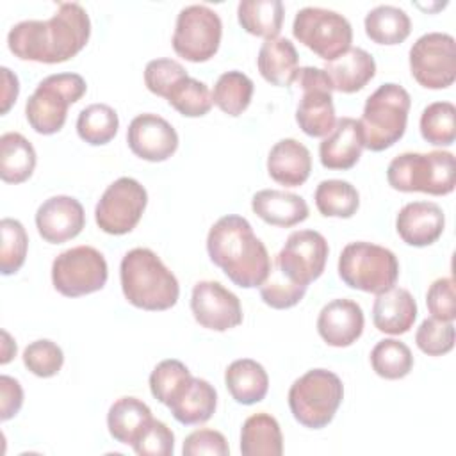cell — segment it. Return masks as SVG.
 Instances as JSON below:
<instances>
[{
  "label": "cell",
  "instance_id": "obj_1",
  "mask_svg": "<svg viewBox=\"0 0 456 456\" xmlns=\"http://www.w3.org/2000/svg\"><path fill=\"white\" fill-rule=\"evenodd\" d=\"M89 36L87 11L77 2H64L50 20L16 23L7 34V46L21 61L57 64L75 57Z\"/></svg>",
  "mask_w": 456,
  "mask_h": 456
},
{
  "label": "cell",
  "instance_id": "obj_2",
  "mask_svg": "<svg viewBox=\"0 0 456 456\" xmlns=\"http://www.w3.org/2000/svg\"><path fill=\"white\" fill-rule=\"evenodd\" d=\"M207 251L228 280L242 289L260 287L271 271L267 248L242 216L219 217L208 230Z\"/></svg>",
  "mask_w": 456,
  "mask_h": 456
},
{
  "label": "cell",
  "instance_id": "obj_3",
  "mask_svg": "<svg viewBox=\"0 0 456 456\" xmlns=\"http://www.w3.org/2000/svg\"><path fill=\"white\" fill-rule=\"evenodd\" d=\"M119 278L126 301L141 310L162 312L178 301L180 285L176 276L148 248H134L125 253Z\"/></svg>",
  "mask_w": 456,
  "mask_h": 456
},
{
  "label": "cell",
  "instance_id": "obj_4",
  "mask_svg": "<svg viewBox=\"0 0 456 456\" xmlns=\"http://www.w3.org/2000/svg\"><path fill=\"white\" fill-rule=\"evenodd\" d=\"M388 185L401 192L444 196L454 191L456 162L451 151H406L394 157L387 167Z\"/></svg>",
  "mask_w": 456,
  "mask_h": 456
},
{
  "label": "cell",
  "instance_id": "obj_5",
  "mask_svg": "<svg viewBox=\"0 0 456 456\" xmlns=\"http://www.w3.org/2000/svg\"><path fill=\"white\" fill-rule=\"evenodd\" d=\"M410 93L394 82L381 84L363 105L358 119L363 134V146L370 151H383L394 146L406 132Z\"/></svg>",
  "mask_w": 456,
  "mask_h": 456
},
{
  "label": "cell",
  "instance_id": "obj_6",
  "mask_svg": "<svg viewBox=\"0 0 456 456\" xmlns=\"http://www.w3.org/2000/svg\"><path fill=\"white\" fill-rule=\"evenodd\" d=\"M344 399L342 379L328 369H312L299 376L289 390L292 417L308 429L326 428Z\"/></svg>",
  "mask_w": 456,
  "mask_h": 456
},
{
  "label": "cell",
  "instance_id": "obj_7",
  "mask_svg": "<svg viewBox=\"0 0 456 456\" xmlns=\"http://www.w3.org/2000/svg\"><path fill=\"white\" fill-rule=\"evenodd\" d=\"M338 276L351 289L379 294L395 285L399 262L388 248L379 244L349 242L338 256Z\"/></svg>",
  "mask_w": 456,
  "mask_h": 456
},
{
  "label": "cell",
  "instance_id": "obj_8",
  "mask_svg": "<svg viewBox=\"0 0 456 456\" xmlns=\"http://www.w3.org/2000/svg\"><path fill=\"white\" fill-rule=\"evenodd\" d=\"M87 91L78 73H55L45 77L25 103L28 125L43 135L59 132L68 118V107L78 102Z\"/></svg>",
  "mask_w": 456,
  "mask_h": 456
},
{
  "label": "cell",
  "instance_id": "obj_9",
  "mask_svg": "<svg viewBox=\"0 0 456 456\" xmlns=\"http://www.w3.org/2000/svg\"><path fill=\"white\" fill-rule=\"evenodd\" d=\"M292 34L326 62L349 50L353 41L349 20L337 11L322 7H303L297 11Z\"/></svg>",
  "mask_w": 456,
  "mask_h": 456
},
{
  "label": "cell",
  "instance_id": "obj_10",
  "mask_svg": "<svg viewBox=\"0 0 456 456\" xmlns=\"http://www.w3.org/2000/svg\"><path fill=\"white\" fill-rule=\"evenodd\" d=\"M301 91L296 107V123L310 137H326L337 123L331 82L322 68H297L290 84Z\"/></svg>",
  "mask_w": 456,
  "mask_h": 456
},
{
  "label": "cell",
  "instance_id": "obj_11",
  "mask_svg": "<svg viewBox=\"0 0 456 456\" xmlns=\"http://www.w3.org/2000/svg\"><path fill=\"white\" fill-rule=\"evenodd\" d=\"M109 269L105 256L93 246H75L55 256L52 283L66 297H78L102 290Z\"/></svg>",
  "mask_w": 456,
  "mask_h": 456
},
{
  "label": "cell",
  "instance_id": "obj_12",
  "mask_svg": "<svg viewBox=\"0 0 456 456\" xmlns=\"http://www.w3.org/2000/svg\"><path fill=\"white\" fill-rule=\"evenodd\" d=\"M221 36L223 23L214 9L201 4L187 5L176 16L173 48L185 61L205 62L217 53Z\"/></svg>",
  "mask_w": 456,
  "mask_h": 456
},
{
  "label": "cell",
  "instance_id": "obj_13",
  "mask_svg": "<svg viewBox=\"0 0 456 456\" xmlns=\"http://www.w3.org/2000/svg\"><path fill=\"white\" fill-rule=\"evenodd\" d=\"M146 203V189L135 178L121 176L98 200L94 208L96 224L109 235H125L137 226Z\"/></svg>",
  "mask_w": 456,
  "mask_h": 456
},
{
  "label": "cell",
  "instance_id": "obj_14",
  "mask_svg": "<svg viewBox=\"0 0 456 456\" xmlns=\"http://www.w3.org/2000/svg\"><path fill=\"white\" fill-rule=\"evenodd\" d=\"M411 77L426 89H445L456 80V43L451 34L428 32L410 48Z\"/></svg>",
  "mask_w": 456,
  "mask_h": 456
},
{
  "label": "cell",
  "instance_id": "obj_15",
  "mask_svg": "<svg viewBox=\"0 0 456 456\" xmlns=\"http://www.w3.org/2000/svg\"><path fill=\"white\" fill-rule=\"evenodd\" d=\"M328 253L330 248L322 233L297 230L289 235L285 246L276 255L274 265L290 281L308 287L324 273Z\"/></svg>",
  "mask_w": 456,
  "mask_h": 456
},
{
  "label": "cell",
  "instance_id": "obj_16",
  "mask_svg": "<svg viewBox=\"0 0 456 456\" xmlns=\"http://www.w3.org/2000/svg\"><path fill=\"white\" fill-rule=\"evenodd\" d=\"M191 310L200 326L214 331H226L242 322L239 297L214 280H203L192 287Z\"/></svg>",
  "mask_w": 456,
  "mask_h": 456
},
{
  "label": "cell",
  "instance_id": "obj_17",
  "mask_svg": "<svg viewBox=\"0 0 456 456\" xmlns=\"http://www.w3.org/2000/svg\"><path fill=\"white\" fill-rule=\"evenodd\" d=\"M126 142L132 153L139 159L148 162H162L176 151L178 134L162 116L144 112L130 121Z\"/></svg>",
  "mask_w": 456,
  "mask_h": 456
},
{
  "label": "cell",
  "instance_id": "obj_18",
  "mask_svg": "<svg viewBox=\"0 0 456 456\" xmlns=\"http://www.w3.org/2000/svg\"><path fill=\"white\" fill-rule=\"evenodd\" d=\"M86 226L84 207L71 196H52L36 212V228L50 244H62L75 239Z\"/></svg>",
  "mask_w": 456,
  "mask_h": 456
},
{
  "label": "cell",
  "instance_id": "obj_19",
  "mask_svg": "<svg viewBox=\"0 0 456 456\" xmlns=\"http://www.w3.org/2000/svg\"><path fill=\"white\" fill-rule=\"evenodd\" d=\"M365 317L362 306L353 299H333L324 305L317 317L321 338L333 347H347L363 331Z\"/></svg>",
  "mask_w": 456,
  "mask_h": 456
},
{
  "label": "cell",
  "instance_id": "obj_20",
  "mask_svg": "<svg viewBox=\"0 0 456 456\" xmlns=\"http://www.w3.org/2000/svg\"><path fill=\"white\" fill-rule=\"evenodd\" d=\"M444 210L433 201L406 203L395 217L399 237L413 248H424L436 242L444 233Z\"/></svg>",
  "mask_w": 456,
  "mask_h": 456
},
{
  "label": "cell",
  "instance_id": "obj_21",
  "mask_svg": "<svg viewBox=\"0 0 456 456\" xmlns=\"http://www.w3.org/2000/svg\"><path fill=\"white\" fill-rule=\"evenodd\" d=\"M363 134L354 118L337 119L331 132L319 144V159L326 169H351L362 155Z\"/></svg>",
  "mask_w": 456,
  "mask_h": 456
},
{
  "label": "cell",
  "instance_id": "obj_22",
  "mask_svg": "<svg viewBox=\"0 0 456 456\" xmlns=\"http://www.w3.org/2000/svg\"><path fill=\"white\" fill-rule=\"evenodd\" d=\"M312 171V157L308 148L289 137L274 142L267 155L269 176L285 187L303 185Z\"/></svg>",
  "mask_w": 456,
  "mask_h": 456
},
{
  "label": "cell",
  "instance_id": "obj_23",
  "mask_svg": "<svg viewBox=\"0 0 456 456\" xmlns=\"http://www.w3.org/2000/svg\"><path fill=\"white\" fill-rule=\"evenodd\" d=\"M417 319V303L410 290L390 287L376 294L372 305V322L381 333L403 335L410 331Z\"/></svg>",
  "mask_w": 456,
  "mask_h": 456
},
{
  "label": "cell",
  "instance_id": "obj_24",
  "mask_svg": "<svg viewBox=\"0 0 456 456\" xmlns=\"http://www.w3.org/2000/svg\"><path fill=\"white\" fill-rule=\"evenodd\" d=\"M333 91L356 93L363 89L376 75V61L363 48H349L322 68Z\"/></svg>",
  "mask_w": 456,
  "mask_h": 456
},
{
  "label": "cell",
  "instance_id": "obj_25",
  "mask_svg": "<svg viewBox=\"0 0 456 456\" xmlns=\"http://www.w3.org/2000/svg\"><path fill=\"white\" fill-rule=\"evenodd\" d=\"M251 208L262 221L280 228H290L308 217V205L301 196L278 189H262L255 192Z\"/></svg>",
  "mask_w": 456,
  "mask_h": 456
},
{
  "label": "cell",
  "instance_id": "obj_26",
  "mask_svg": "<svg viewBox=\"0 0 456 456\" xmlns=\"http://www.w3.org/2000/svg\"><path fill=\"white\" fill-rule=\"evenodd\" d=\"M297 50L285 37L265 39L256 57V66L264 80L278 87H290L297 73Z\"/></svg>",
  "mask_w": 456,
  "mask_h": 456
},
{
  "label": "cell",
  "instance_id": "obj_27",
  "mask_svg": "<svg viewBox=\"0 0 456 456\" xmlns=\"http://www.w3.org/2000/svg\"><path fill=\"white\" fill-rule=\"evenodd\" d=\"M224 385L239 404L249 406L260 403L265 397L269 388V376L258 362L251 358H240L226 367Z\"/></svg>",
  "mask_w": 456,
  "mask_h": 456
},
{
  "label": "cell",
  "instance_id": "obj_28",
  "mask_svg": "<svg viewBox=\"0 0 456 456\" xmlns=\"http://www.w3.org/2000/svg\"><path fill=\"white\" fill-rule=\"evenodd\" d=\"M151 420L153 417L150 406L132 395L116 399L107 413V428L110 436L126 445H132Z\"/></svg>",
  "mask_w": 456,
  "mask_h": 456
},
{
  "label": "cell",
  "instance_id": "obj_29",
  "mask_svg": "<svg viewBox=\"0 0 456 456\" xmlns=\"http://www.w3.org/2000/svg\"><path fill=\"white\" fill-rule=\"evenodd\" d=\"M217 406L216 388L201 378H192L185 390L167 406L173 417L183 426L207 422Z\"/></svg>",
  "mask_w": 456,
  "mask_h": 456
},
{
  "label": "cell",
  "instance_id": "obj_30",
  "mask_svg": "<svg viewBox=\"0 0 456 456\" xmlns=\"http://www.w3.org/2000/svg\"><path fill=\"white\" fill-rule=\"evenodd\" d=\"M240 452L244 456H280L283 436L278 420L265 411L249 415L240 429Z\"/></svg>",
  "mask_w": 456,
  "mask_h": 456
},
{
  "label": "cell",
  "instance_id": "obj_31",
  "mask_svg": "<svg viewBox=\"0 0 456 456\" xmlns=\"http://www.w3.org/2000/svg\"><path fill=\"white\" fill-rule=\"evenodd\" d=\"M37 162L32 142L18 132L0 137V176L7 183H21L34 173Z\"/></svg>",
  "mask_w": 456,
  "mask_h": 456
},
{
  "label": "cell",
  "instance_id": "obj_32",
  "mask_svg": "<svg viewBox=\"0 0 456 456\" xmlns=\"http://www.w3.org/2000/svg\"><path fill=\"white\" fill-rule=\"evenodd\" d=\"M283 4L280 0H242L237 5L240 27L258 37H278L283 23Z\"/></svg>",
  "mask_w": 456,
  "mask_h": 456
},
{
  "label": "cell",
  "instance_id": "obj_33",
  "mask_svg": "<svg viewBox=\"0 0 456 456\" xmlns=\"http://www.w3.org/2000/svg\"><path fill=\"white\" fill-rule=\"evenodd\" d=\"M365 34L378 45H399L411 32L410 16L395 5H378L365 16Z\"/></svg>",
  "mask_w": 456,
  "mask_h": 456
},
{
  "label": "cell",
  "instance_id": "obj_34",
  "mask_svg": "<svg viewBox=\"0 0 456 456\" xmlns=\"http://www.w3.org/2000/svg\"><path fill=\"white\" fill-rule=\"evenodd\" d=\"M315 207L324 217L349 219L360 207V194L353 183L346 180H322L314 194Z\"/></svg>",
  "mask_w": 456,
  "mask_h": 456
},
{
  "label": "cell",
  "instance_id": "obj_35",
  "mask_svg": "<svg viewBox=\"0 0 456 456\" xmlns=\"http://www.w3.org/2000/svg\"><path fill=\"white\" fill-rule=\"evenodd\" d=\"M255 84L242 71L223 73L212 91V102L228 116H240L251 103Z\"/></svg>",
  "mask_w": 456,
  "mask_h": 456
},
{
  "label": "cell",
  "instance_id": "obj_36",
  "mask_svg": "<svg viewBox=\"0 0 456 456\" xmlns=\"http://www.w3.org/2000/svg\"><path fill=\"white\" fill-rule=\"evenodd\" d=\"M119 128L118 112L107 103H93L80 110L77 118V132L82 141L93 146L107 144Z\"/></svg>",
  "mask_w": 456,
  "mask_h": 456
},
{
  "label": "cell",
  "instance_id": "obj_37",
  "mask_svg": "<svg viewBox=\"0 0 456 456\" xmlns=\"http://www.w3.org/2000/svg\"><path fill=\"white\" fill-rule=\"evenodd\" d=\"M370 365L379 378L401 379L410 374L413 367V354L404 342L383 338L370 351Z\"/></svg>",
  "mask_w": 456,
  "mask_h": 456
},
{
  "label": "cell",
  "instance_id": "obj_38",
  "mask_svg": "<svg viewBox=\"0 0 456 456\" xmlns=\"http://www.w3.org/2000/svg\"><path fill=\"white\" fill-rule=\"evenodd\" d=\"M420 135L433 146H451L456 139V107L451 102H433L420 114Z\"/></svg>",
  "mask_w": 456,
  "mask_h": 456
},
{
  "label": "cell",
  "instance_id": "obj_39",
  "mask_svg": "<svg viewBox=\"0 0 456 456\" xmlns=\"http://www.w3.org/2000/svg\"><path fill=\"white\" fill-rule=\"evenodd\" d=\"M191 379V370L180 360H162L150 374V390L159 403L169 406L185 390Z\"/></svg>",
  "mask_w": 456,
  "mask_h": 456
},
{
  "label": "cell",
  "instance_id": "obj_40",
  "mask_svg": "<svg viewBox=\"0 0 456 456\" xmlns=\"http://www.w3.org/2000/svg\"><path fill=\"white\" fill-rule=\"evenodd\" d=\"M166 100L173 109H176L185 118H201L214 105L207 84L189 75L171 89Z\"/></svg>",
  "mask_w": 456,
  "mask_h": 456
},
{
  "label": "cell",
  "instance_id": "obj_41",
  "mask_svg": "<svg viewBox=\"0 0 456 456\" xmlns=\"http://www.w3.org/2000/svg\"><path fill=\"white\" fill-rule=\"evenodd\" d=\"M0 271L4 276L14 274L21 269L27 256L28 237L23 224L18 219L4 217L0 221Z\"/></svg>",
  "mask_w": 456,
  "mask_h": 456
},
{
  "label": "cell",
  "instance_id": "obj_42",
  "mask_svg": "<svg viewBox=\"0 0 456 456\" xmlns=\"http://www.w3.org/2000/svg\"><path fill=\"white\" fill-rule=\"evenodd\" d=\"M262 301L276 310H285L296 306L306 294L305 285L290 281L276 265H271V271L265 281L258 287Z\"/></svg>",
  "mask_w": 456,
  "mask_h": 456
},
{
  "label": "cell",
  "instance_id": "obj_43",
  "mask_svg": "<svg viewBox=\"0 0 456 456\" xmlns=\"http://www.w3.org/2000/svg\"><path fill=\"white\" fill-rule=\"evenodd\" d=\"M23 363L34 376L52 378L61 370L64 363V354L55 342L48 338H41V340L30 342L25 347Z\"/></svg>",
  "mask_w": 456,
  "mask_h": 456
},
{
  "label": "cell",
  "instance_id": "obj_44",
  "mask_svg": "<svg viewBox=\"0 0 456 456\" xmlns=\"http://www.w3.org/2000/svg\"><path fill=\"white\" fill-rule=\"evenodd\" d=\"M417 347L429 356H442L454 347V324L435 317L424 319L415 333Z\"/></svg>",
  "mask_w": 456,
  "mask_h": 456
},
{
  "label": "cell",
  "instance_id": "obj_45",
  "mask_svg": "<svg viewBox=\"0 0 456 456\" xmlns=\"http://www.w3.org/2000/svg\"><path fill=\"white\" fill-rule=\"evenodd\" d=\"M187 77L185 68L173 59H153L144 68L146 87L162 98H167L171 89Z\"/></svg>",
  "mask_w": 456,
  "mask_h": 456
},
{
  "label": "cell",
  "instance_id": "obj_46",
  "mask_svg": "<svg viewBox=\"0 0 456 456\" xmlns=\"http://www.w3.org/2000/svg\"><path fill=\"white\" fill-rule=\"evenodd\" d=\"M139 456H169L175 451V435L162 420H151L132 444Z\"/></svg>",
  "mask_w": 456,
  "mask_h": 456
},
{
  "label": "cell",
  "instance_id": "obj_47",
  "mask_svg": "<svg viewBox=\"0 0 456 456\" xmlns=\"http://www.w3.org/2000/svg\"><path fill=\"white\" fill-rule=\"evenodd\" d=\"M426 305L431 317L452 322L456 319V299H454V280L438 278L435 280L426 294Z\"/></svg>",
  "mask_w": 456,
  "mask_h": 456
},
{
  "label": "cell",
  "instance_id": "obj_48",
  "mask_svg": "<svg viewBox=\"0 0 456 456\" xmlns=\"http://www.w3.org/2000/svg\"><path fill=\"white\" fill-rule=\"evenodd\" d=\"M182 452L183 456H200V454L228 456L230 447L223 433L216 429H196L185 436Z\"/></svg>",
  "mask_w": 456,
  "mask_h": 456
},
{
  "label": "cell",
  "instance_id": "obj_49",
  "mask_svg": "<svg viewBox=\"0 0 456 456\" xmlns=\"http://www.w3.org/2000/svg\"><path fill=\"white\" fill-rule=\"evenodd\" d=\"M23 404V390L18 379L11 376H0V419L9 420Z\"/></svg>",
  "mask_w": 456,
  "mask_h": 456
},
{
  "label": "cell",
  "instance_id": "obj_50",
  "mask_svg": "<svg viewBox=\"0 0 456 456\" xmlns=\"http://www.w3.org/2000/svg\"><path fill=\"white\" fill-rule=\"evenodd\" d=\"M2 114H5L11 105L16 102L18 98V93H20V82H18V77L9 69V68H2Z\"/></svg>",
  "mask_w": 456,
  "mask_h": 456
},
{
  "label": "cell",
  "instance_id": "obj_51",
  "mask_svg": "<svg viewBox=\"0 0 456 456\" xmlns=\"http://www.w3.org/2000/svg\"><path fill=\"white\" fill-rule=\"evenodd\" d=\"M2 337H4V342H2V358H0V363L5 365L7 362H11V358L16 354V344L12 342L11 335L4 330L2 331Z\"/></svg>",
  "mask_w": 456,
  "mask_h": 456
}]
</instances>
